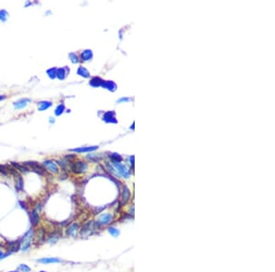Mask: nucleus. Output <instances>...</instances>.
Here are the masks:
<instances>
[{
	"instance_id": "f257e3e1",
	"label": "nucleus",
	"mask_w": 275,
	"mask_h": 272,
	"mask_svg": "<svg viewBox=\"0 0 275 272\" xmlns=\"http://www.w3.org/2000/svg\"><path fill=\"white\" fill-rule=\"evenodd\" d=\"M34 236V231H33V228H30L28 232H27L23 237L20 239V248L19 250L21 251H24L26 252L28 251L30 246H31V241H32V238Z\"/></svg>"
},
{
	"instance_id": "f03ea898",
	"label": "nucleus",
	"mask_w": 275,
	"mask_h": 272,
	"mask_svg": "<svg viewBox=\"0 0 275 272\" xmlns=\"http://www.w3.org/2000/svg\"><path fill=\"white\" fill-rule=\"evenodd\" d=\"M35 238V242L37 244H43V242L46 240V232L45 230L43 229V227H40L38 230H36L34 232V236Z\"/></svg>"
},
{
	"instance_id": "7ed1b4c3",
	"label": "nucleus",
	"mask_w": 275,
	"mask_h": 272,
	"mask_svg": "<svg viewBox=\"0 0 275 272\" xmlns=\"http://www.w3.org/2000/svg\"><path fill=\"white\" fill-rule=\"evenodd\" d=\"M112 219H113L112 214H103L102 215H100L98 217V219L96 221V226L106 225L112 221Z\"/></svg>"
},
{
	"instance_id": "20e7f679",
	"label": "nucleus",
	"mask_w": 275,
	"mask_h": 272,
	"mask_svg": "<svg viewBox=\"0 0 275 272\" xmlns=\"http://www.w3.org/2000/svg\"><path fill=\"white\" fill-rule=\"evenodd\" d=\"M29 220L32 227H36L40 222V217H39V212L36 209H33L29 213Z\"/></svg>"
},
{
	"instance_id": "39448f33",
	"label": "nucleus",
	"mask_w": 275,
	"mask_h": 272,
	"mask_svg": "<svg viewBox=\"0 0 275 272\" xmlns=\"http://www.w3.org/2000/svg\"><path fill=\"white\" fill-rule=\"evenodd\" d=\"M5 247L7 248L8 252L9 253H14V252H18L20 248V240L18 241H12V242H8L6 243Z\"/></svg>"
},
{
	"instance_id": "423d86ee",
	"label": "nucleus",
	"mask_w": 275,
	"mask_h": 272,
	"mask_svg": "<svg viewBox=\"0 0 275 272\" xmlns=\"http://www.w3.org/2000/svg\"><path fill=\"white\" fill-rule=\"evenodd\" d=\"M43 164H44L45 168L47 169L49 171L53 172V173H57L58 170H59L57 164H56L55 162L52 161V160H45V161L43 162Z\"/></svg>"
},
{
	"instance_id": "0eeeda50",
	"label": "nucleus",
	"mask_w": 275,
	"mask_h": 272,
	"mask_svg": "<svg viewBox=\"0 0 275 272\" xmlns=\"http://www.w3.org/2000/svg\"><path fill=\"white\" fill-rule=\"evenodd\" d=\"M39 263H41L43 265H47V264H53V263H61L62 260L57 258H43V259H38L37 260Z\"/></svg>"
},
{
	"instance_id": "6e6552de",
	"label": "nucleus",
	"mask_w": 275,
	"mask_h": 272,
	"mask_svg": "<svg viewBox=\"0 0 275 272\" xmlns=\"http://www.w3.org/2000/svg\"><path fill=\"white\" fill-rule=\"evenodd\" d=\"M78 230V224H72L71 225H69L66 229V234L68 235H72V236H75L74 234H76V231Z\"/></svg>"
},
{
	"instance_id": "1a4fd4ad",
	"label": "nucleus",
	"mask_w": 275,
	"mask_h": 272,
	"mask_svg": "<svg viewBox=\"0 0 275 272\" xmlns=\"http://www.w3.org/2000/svg\"><path fill=\"white\" fill-rule=\"evenodd\" d=\"M58 239H59V234L56 233V232H53V233L48 234L47 241L50 244H54V243H56L58 241Z\"/></svg>"
},
{
	"instance_id": "9d476101",
	"label": "nucleus",
	"mask_w": 275,
	"mask_h": 272,
	"mask_svg": "<svg viewBox=\"0 0 275 272\" xmlns=\"http://www.w3.org/2000/svg\"><path fill=\"white\" fill-rule=\"evenodd\" d=\"M85 169H86V165L84 163H83V162H78V163L74 164V167H73L74 171H75V172H82Z\"/></svg>"
},
{
	"instance_id": "9b49d317",
	"label": "nucleus",
	"mask_w": 275,
	"mask_h": 272,
	"mask_svg": "<svg viewBox=\"0 0 275 272\" xmlns=\"http://www.w3.org/2000/svg\"><path fill=\"white\" fill-rule=\"evenodd\" d=\"M30 102V100L29 99H21V100H19V101H18V102H16L15 103V107L16 108H18V109H20V108H23V107H25L28 103H29Z\"/></svg>"
},
{
	"instance_id": "f8f14e48",
	"label": "nucleus",
	"mask_w": 275,
	"mask_h": 272,
	"mask_svg": "<svg viewBox=\"0 0 275 272\" xmlns=\"http://www.w3.org/2000/svg\"><path fill=\"white\" fill-rule=\"evenodd\" d=\"M16 189L19 192L23 190V180L20 175L16 177Z\"/></svg>"
},
{
	"instance_id": "ddd939ff",
	"label": "nucleus",
	"mask_w": 275,
	"mask_h": 272,
	"mask_svg": "<svg viewBox=\"0 0 275 272\" xmlns=\"http://www.w3.org/2000/svg\"><path fill=\"white\" fill-rule=\"evenodd\" d=\"M26 165L28 166H30L31 168L33 169H35L38 173H42V171H43V169L41 168L40 166H39V164H37V163H35V162H27Z\"/></svg>"
},
{
	"instance_id": "4468645a",
	"label": "nucleus",
	"mask_w": 275,
	"mask_h": 272,
	"mask_svg": "<svg viewBox=\"0 0 275 272\" xmlns=\"http://www.w3.org/2000/svg\"><path fill=\"white\" fill-rule=\"evenodd\" d=\"M51 105H52L51 102H40L39 104V110H40V111L45 110V109L49 108Z\"/></svg>"
},
{
	"instance_id": "2eb2a0df",
	"label": "nucleus",
	"mask_w": 275,
	"mask_h": 272,
	"mask_svg": "<svg viewBox=\"0 0 275 272\" xmlns=\"http://www.w3.org/2000/svg\"><path fill=\"white\" fill-rule=\"evenodd\" d=\"M18 270L21 272H30V268L25 264H21L18 267Z\"/></svg>"
},
{
	"instance_id": "dca6fc26",
	"label": "nucleus",
	"mask_w": 275,
	"mask_h": 272,
	"mask_svg": "<svg viewBox=\"0 0 275 272\" xmlns=\"http://www.w3.org/2000/svg\"><path fill=\"white\" fill-rule=\"evenodd\" d=\"M108 232H109L110 234H112L114 236H117V235H118V234H119V231H118L116 227H109L108 228Z\"/></svg>"
},
{
	"instance_id": "f3484780",
	"label": "nucleus",
	"mask_w": 275,
	"mask_h": 272,
	"mask_svg": "<svg viewBox=\"0 0 275 272\" xmlns=\"http://www.w3.org/2000/svg\"><path fill=\"white\" fill-rule=\"evenodd\" d=\"M12 164H13V166H15V167H16L17 169H19L20 171H22V172H27V171L28 170V169L25 168V167H23V166H22V165H20V164L15 163V162H13Z\"/></svg>"
},
{
	"instance_id": "a211bd4d",
	"label": "nucleus",
	"mask_w": 275,
	"mask_h": 272,
	"mask_svg": "<svg viewBox=\"0 0 275 272\" xmlns=\"http://www.w3.org/2000/svg\"><path fill=\"white\" fill-rule=\"evenodd\" d=\"M1 246V245H0ZM11 255V253H9V252H3L2 251V249L0 248V260H2V259H6L7 257H8V256H10Z\"/></svg>"
},
{
	"instance_id": "6ab92c4d",
	"label": "nucleus",
	"mask_w": 275,
	"mask_h": 272,
	"mask_svg": "<svg viewBox=\"0 0 275 272\" xmlns=\"http://www.w3.org/2000/svg\"><path fill=\"white\" fill-rule=\"evenodd\" d=\"M7 18H8V13L5 10H1L0 11V19L5 21L7 19Z\"/></svg>"
},
{
	"instance_id": "aec40b11",
	"label": "nucleus",
	"mask_w": 275,
	"mask_h": 272,
	"mask_svg": "<svg viewBox=\"0 0 275 272\" xmlns=\"http://www.w3.org/2000/svg\"><path fill=\"white\" fill-rule=\"evenodd\" d=\"M64 106L62 104V105H59L58 106V108L56 109V111H55V114L57 115V116H59L61 113H63V111H64Z\"/></svg>"
},
{
	"instance_id": "412c9836",
	"label": "nucleus",
	"mask_w": 275,
	"mask_h": 272,
	"mask_svg": "<svg viewBox=\"0 0 275 272\" xmlns=\"http://www.w3.org/2000/svg\"><path fill=\"white\" fill-rule=\"evenodd\" d=\"M48 73H49L50 77H52V78L55 77V74H57V73H56V70H55V69H53V68L48 71Z\"/></svg>"
},
{
	"instance_id": "4be33fe9",
	"label": "nucleus",
	"mask_w": 275,
	"mask_h": 272,
	"mask_svg": "<svg viewBox=\"0 0 275 272\" xmlns=\"http://www.w3.org/2000/svg\"><path fill=\"white\" fill-rule=\"evenodd\" d=\"M94 148H88V149H74V151H87V150H91L94 149Z\"/></svg>"
},
{
	"instance_id": "5701e85b",
	"label": "nucleus",
	"mask_w": 275,
	"mask_h": 272,
	"mask_svg": "<svg viewBox=\"0 0 275 272\" xmlns=\"http://www.w3.org/2000/svg\"><path fill=\"white\" fill-rule=\"evenodd\" d=\"M7 170H8V169H6V168H5L4 166H0V171H1L4 175H7Z\"/></svg>"
},
{
	"instance_id": "b1692460",
	"label": "nucleus",
	"mask_w": 275,
	"mask_h": 272,
	"mask_svg": "<svg viewBox=\"0 0 275 272\" xmlns=\"http://www.w3.org/2000/svg\"><path fill=\"white\" fill-rule=\"evenodd\" d=\"M5 98H6V97H5L4 95H0V101L3 100V99H5Z\"/></svg>"
},
{
	"instance_id": "393cba45",
	"label": "nucleus",
	"mask_w": 275,
	"mask_h": 272,
	"mask_svg": "<svg viewBox=\"0 0 275 272\" xmlns=\"http://www.w3.org/2000/svg\"><path fill=\"white\" fill-rule=\"evenodd\" d=\"M8 272H19L18 270H16V271H8Z\"/></svg>"
},
{
	"instance_id": "a878e982",
	"label": "nucleus",
	"mask_w": 275,
	"mask_h": 272,
	"mask_svg": "<svg viewBox=\"0 0 275 272\" xmlns=\"http://www.w3.org/2000/svg\"><path fill=\"white\" fill-rule=\"evenodd\" d=\"M40 272H46V271H40Z\"/></svg>"
}]
</instances>
